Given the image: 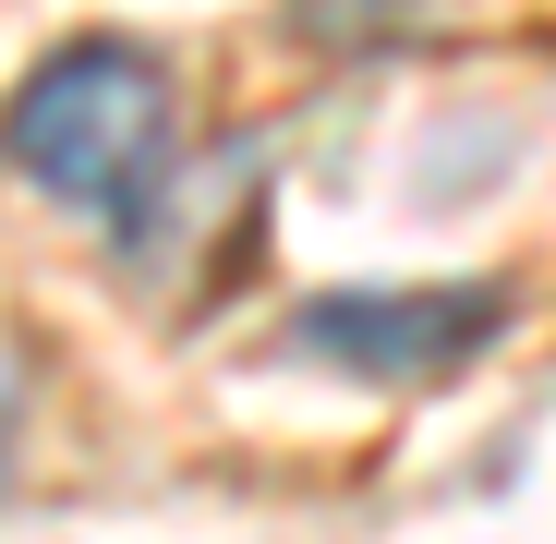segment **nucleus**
Masks as SVG:
<instances>
[{"label": "nucleus", "instance_id": "nucleus-1", "mask_svg": "<svg viewBox=\"0 0 556 544\" xmlns=\"http://www.w3.org/2000/svg\"><path fill=\"white\" fill-rule=\"evenodd\" d=\"M0 157H13L49 206L146 230L169 206V157H181V73L146 37H61L13 98H0Z\"/></svg>", "mask_w": 556, "mask_h": 544}, {"label": "nucleus", "instance_id": "nucleus-2", "mask_svg": "<svg viewBox=\"0 0 556 544\" xmlns=\"http://www.w3.org/2000/svg\"><path fill=\"white\" fill-rule=\"evenodd\" d=\"M508 327L496 279H424V291H315L291 315V351L351 388H435Z\"/></svg>", "mask_w": 556, "mask_h": 544}]
</instances>
